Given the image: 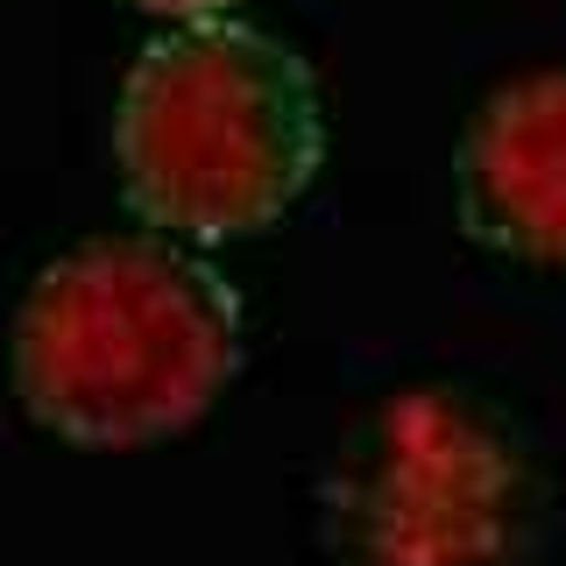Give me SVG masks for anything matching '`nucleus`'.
Segmentation results:
<instances>
[{"label":"nucleus","instance_id":"obj_1","mask_svg":"<svg viewBox=\"0 0 566 566\" xmlns=\"http://www.w3.org/2000/svg\"><path fill=\"white\" fill-rule=\"evenodd\" d=\"M248 305L206 248L114 227L35 262L8 318V376L35 424L135 447L191 424L234 382Z\"/></svg>","mask_w":566,"mask_h":566},{"label":"nucleus","instance_id":"obj_2","mask_svg":"<svg viewBox=\"0 0 566 566\" xmlns=\"http://www.w3.org/2000/svg\"><path fill=\"white\" fill-rule=\"evenodd\" d=\"M326 164L305 50L248 14L164 22L114 93V170L156 234L227 241L270 227Z\"/></svg>","mask_w":566,"mask_h":566},{"label":"nucleus","instance_id":"obj_3","mask_svg":"<svg viewBox=\"0 0 566 566\" xmlns=\"http://www.w3.org/2000/svg\"><path fill=\"white\" fill-rule=\"evenodd\" d=\"M531 517L517 424L447 376L382 389L318 468V538L340 566H517Z\"/></svg>","mask_w":566,"mask_h":566},{"label":"nucleus","instance_id":"obj_4","mask_svg":"<svg viewBox=\"0 0 566 566\" xmlns=\"http://www.w3.org/2000/svg\"><path fill=\"white\" fill-rule=\"evenodd\" d=\"M453 206L482 248L566 262V64L503 71L453 142Z\"/></svg>","mask_w":566,"mask_h":566},{"label":"nucleus","instance_id":"obj_5","mask_svg":"<svg viewBox=\"0 0 566 566\" xmlns=\"http://www.w3.org/2000/svg\"><path fill=\"white\" fill-rule=\"evenodd\" d=\"M142 14H164V22H206V14H227L234 0H135Z\"/></svg>","mask_w":566,"mask_h":566}]
</instances>
